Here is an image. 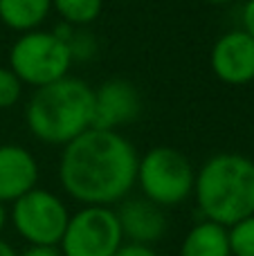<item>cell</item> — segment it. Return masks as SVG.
Wrapping results in <instances>:
<instances>
[{
  "label": "cell",
  "mask_w": 254,
  "mask_h": 256,
  "mask_svg": "<svg viewBox=\"0 0 254 256\" xmlns=\"http://www.w3.org/2000/svg\"><path fill=\"white\" fill-rule=\"evenodd\" d=\"M140 153L122 130L88 128L61 148L58 182L79 204L115 207L135 189Z\"/></svg>",
  "instance_id": "cell-1"
},
{
  "label": "cell",
  "mask_w": 254,
  "mask_h": 256,
  "mask_svg": "<svg viewBox=\"0 0 254 256\" xmlns=\"http://www.w3.org/2000/svg\"><path fill=\"white\" fill-rule=\"evenodd\" d=\"M92 94L84 79L63 76L36 88L25 106V126L34 140L48 146H66L92 128Z\"/></svg>",
  "instance_id": "cell-2"
},
{
  "label": "cell",
  "mask_w": 254,
  "mask_h": 256,
  "mask_svg": "<svg viewBox=\"0 0 254 256\" xmlns=\"http://www.w3.org/2000/svg\"><path fill=\"white\" fill-rule=\"evenodd\" d=\"M194 198L202 218L232 227L254 214V160L216 153L196 168Z\"/></svg>",
  "instance_id": "cell-3"
},
{
  "label": "cell",
  "mask_w": 254,
  "mask_h": 256,
  "mask_svg": "<svg viewBox=\"0 0 254 256\" xmlns=\"http://www.w3.org/2000/svg\"><path fill=\"white\" fill-rule=\"evenodd\" d=\"M196 168L176 146H153L138 160L135 186L160 207H178L194 196Z\"/></svg>",
  "instance_id": "cell-4"
},
{
  "label": "cell",
  "mask_w": 254,
  "mask_h": 256,
  "mask_svg": "<svg viewBox=\"0 0 254 256\" xmlns=\"http://www.w3.org/2000/svg\"><path fill=\"white\" fill-rule=\"evenodd\" d=\"M74 58L68 40L54 30H32L18 34L9 48V68L25 86L43 88L70 74Z\"/></svg>",
  "instance_id": "cell-5"
},
{
  "label": "cell",
  "mask_w": 254,
  "mask_h": 256,
  "mask_svg": "<svg viewBox=\"0 0 254 256\" xmlns=\"http://www.w3.org/2000/svg\"><path fill=\"white\" fill-rule=\"evenodd\" d=\"M70 220L66 200L54 191L34 186L12 202L9 222L27 245H56Z\"/></svg>",
  "instance_id": "cell-6"
},
{
  "label": "cell",
  "mask_w": 254,
  "mask_h": 256,
  "mask_svg": "<svg viewBox=\"0 0 254 256\" xmlns=\"http://www.w3.org/2000/svg\"><path fill=\"white\" fill-rule=\"evenodd\" d=\"M122 245L124 234L115 207L81 204L70 214L58 250L63 256H115Z\"/></svg>",
  "instance_id": "cell-7"
},
{
  "label": "cell",
  "mask_w": 254,
  "mask_h": 256,
  "mask_svg": "<svg viewBox=\"0 0 254 256\" xmlns=\"http://www.w3.org/2000/svg\"><path fill=\"white\" fill-rule=\"evenodd\" d=\"M210 68L225 86L254 84V38L241 27L220 34L210 50Z\"/></svg>",
  "instance_id": "cell-8"
},
{
  "label": "cell",
  "mask_w": 254,
  "mask_h": 256,
  "mask_svg": "<svg viewBox=\"0 0 254 256\" xmlns=\"http://www.w3.org/2000/svg\"><path fill=\"white\" fill-rule=\"evenodd\" d=\"M142 112L140 90L126 79H108L94 88L92 94V128L122 130L133 124Z\"/></svg>",
  "instance_id": "cell-9"
},
{
  "label": "cell",
  "mask_w": 254,
  "mask_h": 256,
  "mask_svg": "<svg viewBox=\"0 0 254 256\" xmlns=\"http://www.w3.org/2000/svg\"><path fill=\"white\" fill-rule=\"evenodd\" d=\"M115 212L126 243L156 245L169 230L164 207L146 200L144 196H126L120 204H115Z\"/></svg>",
  "instance_id": "cell-10"
},
{
  "label": "cell",
  "mask_w": 254,
  "mask_h": 256,
  "mask_svg": "<svg viewBox=\"0 0 254 256\" xmlns=\"http://www.w3.org/2000/svg\"><path fill=\"white\" fill-rule=\"evenodd\" d=\"M40 168L34 153L20 144H0V202L12 204L38 186Z\"/></svg>",
  "instance_id": "cell-11"
},
{
  "label": "cell",
  "mask_w": 254,
  "mask_h": 256,
  "mask_svg": "<svg viewBox=\"0 0 254 256\" xmlns=\"http://www.w3.org/2000/svg\"><path fill=\"white\" fill-rule=\"evenodd\" d=\"M180 256H232L230 227L214 220H198L184 234L180 243Z\"/></svg>",
  "instance_id": "cell-12"
},
{
  "label": "cell",
  "mask_w": 254,
  "mask_h": 256,
  "mask_svg": "<svg viewBox=\"0 0 254 256\" xmlns=\"http://www.w3.org/2000/svg\"><path fill=\"white\" fill-rule=\"evenodd\" d=\"M52 14V0H0V22L16 34L40 30Z\"/></svg>",
  "instance_id": "cell-13"
},
{
  "label": "cell",
  "mask_w": 254,
  "mask_h": 256,
  "mask_svg": "<svg viewBox=\"0 0 254 256\" xmlns=\"http://www.w3.org/2000/svg\"><path fill=\"white\" fill-rule=\"evenodd\" d=\"M104 9V0H52V12L72 27H90Z\"/></svg>",
  "instance_id": "cell-14"
},
{
  "label": "cell",
  "mask_w": 254,
  "mask_h": 256,
  "mask_svg": "<svg viewBox=\"0 0 254 256\" xmlns=\"http://www.w3.org/2000/svg\"><path fill=\"white\" fill-rule=\"evenodd\" d=\"M232 256H254V214L230 227Z\"/></svg>",
  "instance_id": "cell-15"
},
{
  "label": "cell",
  "mask_w": 254,
  "mask_h": 256,
  "mask_svg": "<svg viewBox=\"0 0 254 256\" xmlns=\"http://www.w3.org/2000/svg\"><path fill=\"white\" fill-rule=\"evenodd\" d=\"M25 84L16 76L9 66H0V110H9L22 99Z\"/></svg>",
  "instance_id": "cell-16"
},
{
  "label": "cell",
  "mask_w": 254,
  "mask_h": 256,
  "mask_svg": "<svg viewBox=\"0 0 254 256\" xmlns=\"http://www.w3.org/2000/svg\"><path fill=\"white\" fill-rule=\"evenodd\" d=\"M68 48H70L72 58L76 61H90L97 54V40L90 32H86V27H74L72 34L68 36Z\"/></svg>",
  "instance_id": "cell-17"
},
{
  "label": "cell",
  "mask_w": 254,
  "mask_h": 256,
  "mask_svg": "<svg viewBox=\"0 0 254 256\" xmlns=\"http://www.w3.org/2000/svg\"><path fill=\"white\" fill-rule=\"evenodd\" d=\"M115 256H160L153 250V245H140V243H126L115 252Z\"/></svg>",
  "instance_id": "cell-18"
},
{
  "label": "cell",
  "mask_w": 254,
  "mask_h": 256,
  "mask_svg": "<svg viewBox=\"0 0 254 256\" xmlns=\"http://www.w3.org/2000/svg\"><path fill=\"white\" fill-rule=\"evenodd\" d=\"M241 30L254 38V0H246L241 9Z\"/></svg>",
  "instance_id": "cell-19"
},
{
  "label": "cell",
  "mask_w": 254,
  "mask_h": 256,
  "mask_svg": "<svg viewBox=\"0 0 254 256\" xmlns=\"http://www.w3.org/2000/svg\"><path fill=\"white\" fill-rule=\"evenodd\" d=\"M18 256H63L56 245H30L22 254Z\"/></svg>",
  "instance_id": "cell-20"
},
{
  "label": "cell",
  "mask_w": 254,
  "mask_h": 256,
  "mask_svg": "<svg viewBox=\"0 0 254 256\" xmlns=\"http://www.w3.org/2000/svg\"><path fill=\"white\" fill-rule=\"evenodd\" d=\"M9 222V212H7V204L0 202V234H2V230L7 227Z\"/></svg>",
  "instance_id": "cell-21"
},
{
  "label": "cell",
  "mask_w": 254,
  "mask_h": 256,
  "mask_svg": "<svg viewBox=\"0 0 254 256\" xmlns=\"http://www.w3.org/2000/svg\"><path fill=\"white\" fill-rule=\"evenodd\" d=\"M0 256H18V252L7 243V240L0 238Z\"/></svg>",
  "instance_id": "cell-22"
},
{
  "label": "cell",
  "mask_w": 254,
  "mask_h": 256,
  "mask_svg": "<svg viewBox=\"0 0 254 256\" xmlns=\"http://www.w3.org/2000/svg\"><path fill=\"white\" fill-rule=\"evenodd\" d=\"M202 2L214 4V7H223V4H232V2H236V0H202Z\"/></svg>",
  "instance_id": "cell-23"
}]
</instances>
